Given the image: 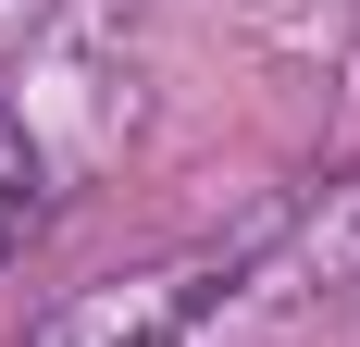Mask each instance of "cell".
I'll use <instances>...</instances> for the list:
<instances>
[{
  "label": "cell",
  "mask_w": 360,
  "mask_h": 347,
  "mask_svg": "<svg viewBox=\"0 0 360 347\" xmlns=\"http://www.w3.org/2000/svg\"><path fill=\"white\" fill-rule=\"evenodd\" d=\"M286 273H298V223L274 211L224 248H186V261H149V273L63 298L25 347H261V322L286 310Z\"/></svg>",
  "instance_id": "cell-1"
},
{
  "label": "cell",
  "mask_w": 360,
  "mask_h": 347,
  "mask_svg": "<svg viewBox=\"0 0 360 347\" xmlns=\"http://www.w3.org/2000/svg\"><path fill=\"white\" fill-rule=\"evenodd\" d=\"M37 199H50V186H37V149H25V124L0 112V261L37 236Z\"/></svg>",
  "instance_id": "cell-2"
}]
</instances>
